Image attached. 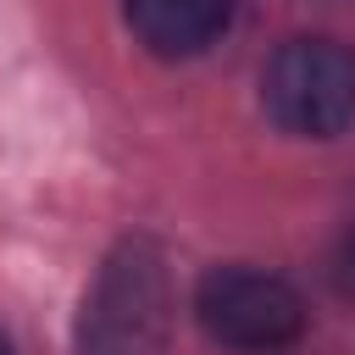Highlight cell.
<instances>
[{
    "label": "cell",
    "instance_id": "cell-5",
    "mask_svg": "<svg viewBox=\"0 0 355 355\" xmlns=\"http://www.w3.org/2000/svg\"><path fill=\"white\" fill-rule=\"evenodd\" d=\"M0 355H11V338H6V333H0Z\"/></svg>",
    "mask_w": 355,
    "mask_h": 355
},
{
    "label": "cell",
    "instance_id": "cell-1",
    "mask_svg": "<svg viewBox=\"0 0 355 355\" xmlns=\"http://www.w3.org/2000/svg\"><path fill=\"white\" fill-rule=\"evenodd\" d=\"M166 261L150 239H122L83 300L78 355H161L166 344Z\"/></svg>",
    "mask_w": 355,
    "mask_h": 355
},
{
    "label": "cell",
    "instance_id": "cell-4",
    "mask_svg": "<svg viewBox=\"0 0 355 355\" xmlns=\"http://www.w3.org/2000/svg\"><path fill=\"white\" fill-rule=\"evenodd\" d=\"M122 17L155 55H200L227 33L233 0H122Z\"/></svg>",
    "mask_w": 355,
    "mask_h": 355
},
{
    "label": "cell",
    "instance_id": "cell-2",
    "mask_svg": "<svg viewBox=\"0 0 355 355\" xmlns=\"http://www.w3.org/2000/svg\"><path fill=\"white\" fill-rule=\"evenodd\" d=\"M261 100L283 133L333 139L355 122V50L338 39H288L261 78Z\"/></svg>",
    "mask_w": 355,
    "mask_h": 355
},
{
    "label": "cell",
    "instance_id": "cell-3",
    "mask_svg": "<svg viewBox=\"0 0 355 355\" xmlns=\"http://www.w3.org/2000/svg\"><path fill=\"white\" fill-rule=\"evenodd\" d=\"M194 316L222 349H239V355H272L305 333V300L283 277L255 266L205 272L194 288Z\"/></svg>",
    "mask_w": 355,
    "mask_h": 355
}]
</instances>
